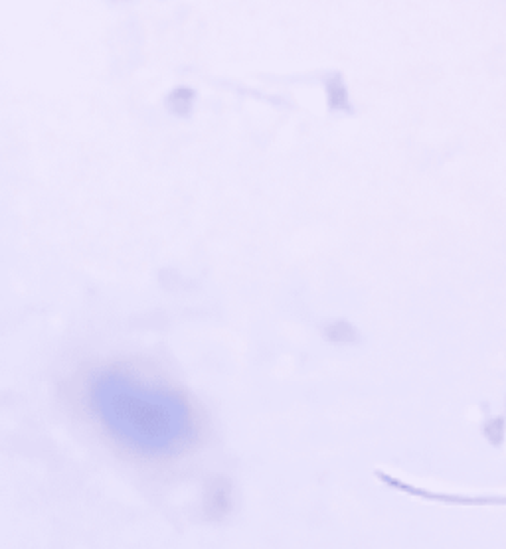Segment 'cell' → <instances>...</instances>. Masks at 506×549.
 <instances>
[{
	"instance_id": "7a4b0ae2",
	"label": "cell",
	"mask_w": 506,
	"mask_h": 549,
	"mask_svg": "<svg viewBox=\"0 0 506 549\" xmlns=\"http://www.w3.org/2000/svg\"><path fill=\"white\" fill-rule=\"evenodd\" d=\"M194 101H196V95H194L192 89L186 86L176 87V89H173L168 93V97H166V105H168L170 113H175L178 117L188 115L192 111Z\"/></svg>"
},
{
	"instance_id": "6da1fadb",
	"label": "cell",
	"mask_w": 506,
	"mask_h": 549,
	"mask_svg": "<svg viewBox=\"0 0 506 549\" xmlns=\"http://www.w3.org/2000/svg\"><path fill=\"white\" fill-rule=\"evenodd\" d=\"M71 403L111 450L131 464L168 468L196 455L208 435L202 405L160 368L137 358L86 366Z\"/></svg>"
}]
</instances>
